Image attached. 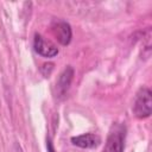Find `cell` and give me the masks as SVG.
<instances>
[{"label": "cell", "mask_w": 152, "mask_h": 152, "mask_svg": "<svg viewBox=\"0 0 152 152\" xmlns=\"http://www.w3.org/2000/svg\"><path fill=\"white\" fill-rule=\"evenodd\" d=\"M71 142H72V145L81 147V148H94L100 145L101 139L97 134L86 133V134H81L77 137H72Z\"/></svg>", "instance_id": "cell-6"}, {"label": "cell", "mask_w": 152, "mask_h": 152, "mask_svg": "<svg viewBox=\"0 0 152 152\" xmlns=\"http://www.w3.org/2000/svg\"><path fill=\"white\" fill-rule=\"evenodd\" d=\"M52 31L55 37L62 45H68L70 43L72 32L70 25L66 21H57L56 24L52 25Z\"/></svg>", "instance_id": "cell-5"}, {"label": "cell", "mask_w": 152, "mask_h": 152, "mask_svg": "<svg viewBox=\"0 0 152 152\" xmlns=\"http://www.w3.org/2000/svg\"><path fill=\"white\" fill-rule=\"evenodd\" d=\"M126 135V127L116 124L109 132L103 152H124V142Z\"/></svg>", "instance_id": "cell-2"}, {"label": "cell", "mask_w": 152, "mask_h": 152, "mask_svg": "<svg viewBox=\"0 0 152 152\" xmlns=\"http://www.w3.org/2000/svg\"><path fill=\"white\" fill-rule=\"evenodd\" d=\"M72 78H74V69L70 65H68L59 75L58 80L56 81V95L58 97H62L66 94Z\"/></svg>", "instance_id": "cell-4"}, {"label": "cell", "mask_w": 152, "mask_h": 152, "mask_svg": "<svg viewBox=\"0 0 152 152\" xmlns=\"http://www.w3.org/2000/svg\"><path fill=\"white\" fill-rule=\"evenodd\" d=\"M152 110V93L147 87L138 90L133 104V113L138 119H146L151 115Z\"/></svg>", "instance_id": "cell-1"}, {"label": "cell", "mask_w": 152, "mask_h": 152, "mask_svg": "<svg viewBox=\"0 0 152 152\" xmlns=\"http://www.w3.org/2000/svg\"><path fill=\"white\" fill-rule=\"evenodd\" d=\"M46 147H48V152H56L55 148H53V145H52V141L50 138L46 139Z\"/></svg>", "instance_id": "cell-7"}, {"label": "cell", "mask_w": 152, "mask_h": 152, "mask_svg": "<svg viewBox=\"0 0 152 152\" xmlns=\"http://www.w3.org/2000/svg\"><path fill=\"white\" fill-rule=\"evenodd\" d=\"M33 48L34 51L46 58H52L55 56H57L58 53V48L50 40H46L42 34L36 33L34 34V39H33Z\"/></svg>", "instance_id": "cell-3"}]
</instances>
